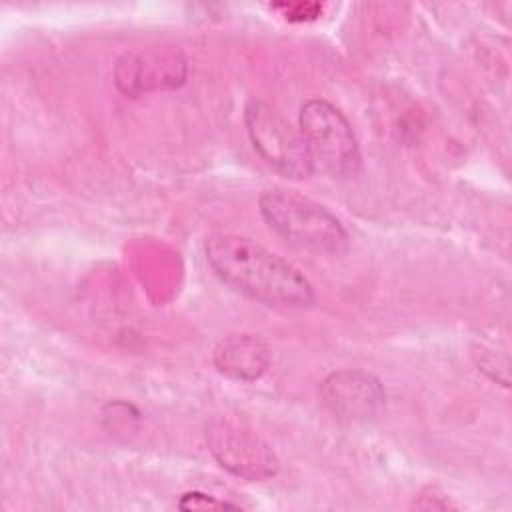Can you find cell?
Returning a JSON list of instances; mask_svg holds the SVG:
<instances>
[{
    "mask_svg": "<svg viewBox=\"0 0 512 512\" xmlns=\"http://www.w3.org/2000/svg\"><path fill=\"white\" fill-rule=\"evenodd\" d=\"M204 252L214 274L252 300L288 308H306L316 300L296 266L248 236L212 234Z\"/></svg>",
    "mask_w": 512,
    "mask_h": 512,
    "instance_id": "cell-1",
    "label": "cell"
},
{
    "mask_svg": "<svg viewBox=\"0 0 512 512\" xmlns=\"http://www.w3.org/2000/svg\"><path fill=\"white\" fill-rule=\"evenodd\" d=\"M260 214L266 224L286 242L314 252L338 256L348 250V232L342 222L322 204L292 190L272 188L262 192Z\"/></svg>",
    "mask_w": 512,
    "mask_h": 512,
    "instance_id": "cell-2",
    "label": "cell"
},
{
    "mask_svg": "<svg viewBox=\"0 0 512 512\" xmlns=\"http://www.w3.org/2000/svg\"><path fill=\"white\" fill-rule=\"evenodd\" d=\"M244 124L260 158L286 178L304 180L316 170L308 144L276 108L252 98L244 108Z\"/></svg>",
    "mask_w": 512,
    "mask_h": 512,
    "instance_id": "cell-3",
    "label": "cell"
},
{
    "mask_svg": "<svg viewBox=\"0 0 512 512\" xmlns=\"http://www.w3.org/2000/svg\"><path fill=\"white\" fill-rule=\"evenodd\" d=\"M300 132L314 166L332 176H352L360 166V148L348 118L326 100H308L300 110Z\"/></svg>",
    "mask_w": 512,
    "mask_h": 512,
    "instance_id": "cell-4",
    "label": "cell"
},
{
    "mask_svg": "<svg viewBox=\"0 0 512 512\" xmlns=\"http://www.w3.org/2000/svg\"><path fill=\"white\" fill-rule=\"evenodd\" d=\"M186 74V58L172 46H152L128 52L118 58L114 66L116 88L126 96L178 88L184 84Z\"/></svg>",
    "mask_w": 512,
    "mask_h": 512,
    "instance_id": "cell-5",
    "label": "cell"
},
{
    "mask_svg": "<svg viewBox=\"0 0 512 512\" xmlns=\"http://www.w3.org/2000/svg\"><path fill=\"white\" fill-rule=\"evenodd\" d=\"M208 446L218 464L246 480H266L276 474L278 458L250 430L220 422L208 432Z\"/></svg>",
    "mask_w": 512,
    "mask_h": 512,
    "instance_id": "cell-6",
    "label": "cell"
},
{
    "mask_svg": "<svg viewBox=\"0 0 512 512\" xmlns=\"http://www.w3.org/2000/svg\"><path fill=\"white\" fill-rule=\"evenodd\" d=\"M322 400L336 418L356 422L366 420L380 410L384 404V390L368 372L342 370L324 380Z\"/></svg>",
    "mask_w": 512,
    "mask_h": 512,
    "instance_id": "cell-7",
    "label": "cell"
},
{
    "mask_svg": "<svg viewBox=\"0 0 512 512\" xmlns=\"http://www.w3.org/2000/svg\"><path fill=\"white\" fill-rule=\"evenodd\" d=\"M270 362L272 352L256 334L226 336L214 350V366L218 372L240 382L258 380L268 370Z\"/></svg>",
    "mask_w": 512,
    "mask_h": 512,
    "instance_id": "cell-8",
    "label": "cell"
},
{
    "mask_svg": "<svg viewBox=\"0 0 512 512\" xmlns=\"http://www.w3.org/2000/svg\"><path fill=\"white\" fill-rule=\"evenodd\" d=\"M288 22H310L322 14V4L318 2H280L272 4Z\"/></svg>",
    "mask_w": 512,
    "mask_h": 512,
    "instance_id": "cell-9",
    "label": "cell"
},
{
    "mask_svg": "<svg viewBox=\"0 0 512 512\" xmlns=\"http://www.w3.org/2000/svg\"><path fill=\"white\" fill-rule=\"evenodd\" d=\"M178 508H182V510H206V508L222 510V508H238V506L224 502V500H216L214 496H208L202 492H186V494H182Z\"/></svg>",
    "mask_w": 512,
    "mask_h": 512,
    "instance_id": "cell-10",
    "label": "cell"
}]
</instances>
